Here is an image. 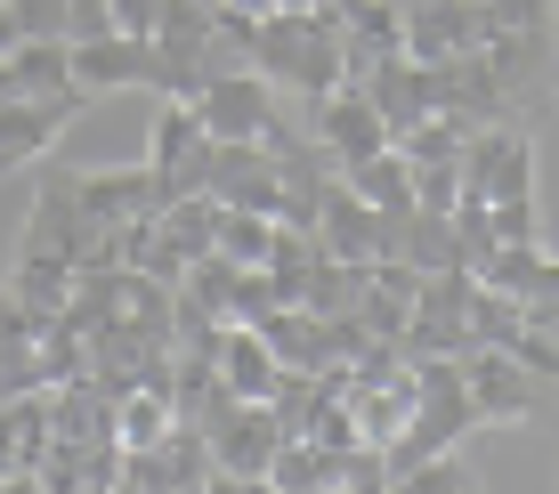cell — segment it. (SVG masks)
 <instances>
[{
	"label": "cell",
	"instance_id": "7",
	"mask_svg": "<svg viewBox=\"0 0 559 494\" xmlns=\"http://www.w3.org/2000/svg\"><path fill=\"white\" fill-rule=\"evenodd\" d=\"M146 170L163 179V203L179 195H203V170H211V138L195 122V106L163 98V113H154V146H146Z\"/></svg>",
	"mask_w": 559,
	"mask_h": 494
},
{
	"label": "cell",
	"instance_id": "17",
	"mask_svg": "<svg viewBox=\"0 0 559 494\" xmlns=\"http://www.w3.org/2000/svg\"><path fill=\"white\" fill-rule=\"evenodd\" d=\"M41 333H49V316L16 309V300L0 292V397L49 389V373H41Z\"/></svg>",
	"mask_w": 559,
	"mask_h": 494
},
{
	"label": "cell",
	"instance_id": "16",
	"mask_svg": "<svg viewBox=\"0 0 559 494\" xmlns=\"http://www.w3.org/2000/svg\"><path fill=\"white\" fill-rule=\"evenodd\" d=\"M284 430L267 406H236L219 430H211V470H227V479H267V462H276Z\"/></svg>",
	"mask_w": 559,
	"mask_h": 494
},
{
	"label": "cell",
	"instance_id": "33",
	"mask_svg": "<svg viewBox=\"0 0 559 494\" xmlns=\"http://www.w3.org/2000/svg\"><path fill=\"white\" fill-rule=\"evenodd\" d=\"M414 170V212H454L462 203V162H406Z\"/></svg>",
	"mask_w": 559,
	"mask_h": 494
},
{
	"label": "cell",
	"instance_id": "22",
	"mask_svg": "<svg viewBox=\"0 0 559 494\" xmlns=\"http://www.w3.org/2000/svg\"><path fill=\"white\" fill-rule=\"evenodd\" d=\"M170 430H179V413H170V389H130V397H114V446H122V454L163 446Z\"/></svg>",
	"mask_w": 559,
	"mask_h": 494
},
{
	"label": "cell",
	"instance_id": "32",
	"mask_svg": "<svg viewBox=\"0 0 559 494\" xmlns=\"http://www.w3.org/2000/svg\"><path fill=\"white\" fill-rule=\"evenodd\" d=\"M462 486H471L462 454H438V462H414L406 479H390V494H462Z\"/></svg>",
	"mask_w": 559,
	"mask_h": 494
},
{
	"label": "cell",
	"instance_id": "42",
	"mask_svg": "<svg viewBox=\"0 0 559 494\" xmlns=\"http://www.w3.org/2000/svg\"><path fill=\"white\" fill-rule=\"evenodd\" d=\"M219 9H236V16H252V25H260V16H276V0H219Z\"/></svg>",
	"mask_w": 559,
	"mask_h": 494
},
{
	"label": "cell",
	"instance_id": "40",
	"mask_svg": "<svg viewBox=\"0 0 559 494\" xmlns=\"http://www.w3.org/2000/svg\"><path fill=\"white\" fill-rule=\"evenodd\" d=\"M519 316H527V325L544 333V340H559V300H544V309H519Z\"/></svg>",
	"mask_w": 559,
	"mask_h": 494
},
{
	"label": "cell",
	"instance_id": "11",
	"mask_svg": "<svg viewBox=\"0 0 559 494\" xmlns=\"http://www.w3.org/2000/svg\"><path fill=\"white\" fill-rule=\"evenodd\" d=\"M357 89L373 98V113H381V122H390V146L406 138L414 122H430V113H438V82H430V65H414L406 49H397V57H373Z\"/></svg>",
	"mask_w": 559,
	"mask_h": 494
},
{
	"label": "cell",
	"instance_id": "25",
	"mask_svg": "<svg viewBox=\"0 0 559 494\" xmlns=\"http://www.w3.org/2000/svg\"><path fill=\"white\" fill-rule=\"evenodd\" d=\"M341 179H349L357 195L373 203V212H414V170H406V155H397V146H390V155H365V162H349Z\"/></svg>",
	"mask_w": 559,
	"mask_h": 494
},
{
	"label": "cell",
	"instance_id": "45",
	"mask_svg": "<svg viewBox=\"0 0 559 494\" xmlns=\"http://www.w3.org/2000/svg\"><path fill=\"white\" fill-rule=\"evenodd\" d=\"M308 494H333V486H308Z\"/></svg>",
	"mask_w": 559,
	"mask_h": 494
},
{
	"label": "cell",
	"instance_id": "26",
	"mask_svg": "<svg viewBox=\"0 0 559 494\" xmlns=\"http://www.w3.org/2000/svg\"><path fill=\"white\" fill-rule=\"evenodd\" d=\"M163 236L179 243L187 260L219 252V203H211V195H179V203H163Z\"/></svg>",
	"mask_w": 559,
	"mask_h": 494
},
{
	"label": "cell",
	"instance_id": "23",
	"mask_svg": "<svg viewBox=\"0 0 559 494\" xmlns=\"http://www.w3.org/2000/svg\"><path fill=\"white\" fill-rule=\"evenodd\" d=\"M9 82H16V98L73 89V41H16L9 49Z\"/></svg>",
	"mask_w": 559,
	"mask_h": 494
},
{
	"label": "cell",
	"instance_id": "28",
	"mask_svg": "<svg viewBox=\"0 0 559 494\" xmlns=\"http://www.w3.org/2000/svg\"><path fill=\"white\" fill-rule=\"evenodd\" d=\"M267 236H276V219L219 212V260H236V268H267Z\"/></svg>",
	"mask_w": 559,
	"mask_h": 494
},
{
	"label": "cell",
	"instance_id": "27",
	"mask_svg": "<svg viewBox=\"0 0 559 494\" xmlns=\"http://www.w3.org/2000/svg\"><path fill=\"white\" fill-rule=\"evenodd\" d=\"M324 486L333 494H390V454L381 446H341L324 462Z\"/></svg>",
	"mask_w": 559,
	"mask_h": 494
},
{
	"label": "cell",
	"instance_id": "9",
	"mask_svg": "<svg viewBox=\"0 0 559 494\" xmlns=\"http://www.w3.org/2000/svg\"><path fill=\"white\" fill-rule=\"evenodd\" d=\"M73 203H82L98 227H122V219H163V179L146 162H122V170H66Z\"/></svg>",
	"mask_w": 559,
	"mask_h": 494
},
{
	"label": "cell",
	"instance_id": "43",
	"mask_svg": "<svg viewBox=\"0 0 559 494\" xmlns=\"http://www.w3.org/2000/svg\"><path fill=\"white\" fill-rule=\"evenodd\" d=\"M276 9H284V16H308V9H317V0H276Z\"/></svg>",
	"mask_w": 559,
	"mask_h": 494
},
{
	"label": "cell",
	"instance_id": "30",
	"mask_svg": "<svg viewBox=\"0 0 559 494\" xmlns=\"http://www.w3.org/2000/svg\"><path fill=\"white\" fill-rule=\"evenodd\" d=\"M462 138H471V130H462L454 113H430V122H414L406 138H397V155L406 162H462Z\"/></svg>",
	"mask_w": 559,
	"mask_h": 494
},
{
	"label": "cell",
	"instance_id": "35",
	"mask_svg": "<svg viewBox=\"0 0 559 494\" xmlns=\"http://www.w3.org/2000/svg\"><path fill=\"white\" fill-rule=\"evenodd\" d=\"M16 41H66V0H9Z\"/></svg>",
	"mask_w": 559,
	"mask_h": 494
},
{
	"label": "cell",
	"instance_id": "15",
	"mask_svg": "<svg viewBox=\"0 0 559 494\" xmlns=\"http://www.w3.org/2000/svg\"><path fill=\"white\" fill-rule=\"evenodd\" d=\"M414 365H397V373H381V382H365V373H349V397H341V406H349V422H357V446H381L390 454L397 446V430L414 422Z\"/></svg>",
	"mask_w": 559,
	"mask_h": 494
},
{
	"label": "cell",
	"instance_id": "14",
	"mask_svg": "<svg viewBox=\"0 0 559 494\" xmlns=\"http://www.w3.org/2000/svg\"><path fill=\"white\" fill-rule=\"evenodd\" d=\"M317 252L324 260H349V268H373V260H381V212L357 195L349 179H333V186H324V203H317Z\"/></svg>",
	"mask_w": 559,
	"mask_h": 494
},
{
	"label": "cell",
	"instance_id": "24",
	"mask_svg": "<svg viewBox=\"0 0 559 494\" xmlns=\"http://www.w3.org/2000/svg\"><path fill=\"white\" fill-rule=\"evenodd\" d=\"M365 276H373V268H349V260H317V268L300 276V309H308V316H357Z\"/></svg>",
	"mask_w": 559,
	"mask_h": 494
},
{
	"label": "cell",
	"instance_id": "18",
	"mask_svg": "<svg viewBox=\"0 0 559 494\" xmlns=\"http://www.w3.org/2000/svg\"><path fill=\"white\" fill-rule=\"evenodd\" d=\"M276 349L252 333V325H227L219 333V382H227V397H243V406H267V389H276Z\"/></svg>",
	"mask_w": 559,
	"mask_h": 494
},
{
	"label": "cell",
	"instance_id": "34",
	"mask_svg": "<svg viewBox=\"0 0 559 494\" xmlns=\"http://www.w3.org/2000/svg\"><path fill=\"white\" fill-rule=\"evenodd\" d=\"M495 33H559V0H487Z\"/></svg>",
	"mask_w": 559,
	"mask_h": 494
},
{
	"label": "cell",
	"instance_id": "38",
	"mask_svg": "<svg viewBox=\"0 0 559 494\" xmlns=\"http://www.w3.org/2000/svg\"><path fill=\"white\" fill-rule=\"evenodd\" d=\"M114 33V0H66V41H106Z\"/></svg>",
	"mask_w": 559,
	"mask_h": 494
},
{
	"label": "cell",
	"instance_id": "37",
	"mask_svg": "<svg viewBox=\"0 0 559 494\" xmlns=\"http://www.w3.org/2000/svg\"><path fill=\"white\" fill-rule=\"evenodd\" d=\"M503 357H519V365H527V373H535L544 389H559V340H544L535 325H519V333L503 340Z\"/></svg>",
	"mask_w": 559,
	"mask_h": 494
},
{
	"label": "cell",
	"instance_id": "2",
	"mask_svg": "<svg viewBox=\"0 0 559 494\" xmlns=\"http://www.w3.org/2000/svg\"><path fill=\"white\" fill-rule=\"evenodd\" d=\"M511 195H535V138L519 122L471 130L462 138V203H511Z\"/></svg>",
	"mask_w": 559,
	"mask_h": 494
},
{
	"label": "cell",
	"instance_id": "31",
	"mask_svg": "<svg viewBox=\"0 0 559 494\" xmlns=\"http://www.w3.org/2000/svg\"><path fill=\"white\" fill-rule=\"evenodd\" d=\"M495 252H503V243H495V227H487V203H454V260H462V276H487Z\"/></svg>",
	"mask_w": 559,
	"mask_h": 494
},
{
	"label": "cell",
	"instance_id": "3",
	"mask_svg": "<svg viewBox=\"0 0 559 494\" xmlns=\"http://www.w3.org/2000/svg\"><path fill=\"white\" fill-rule=\"evenodd\" d=\"M487 65H495V82H503V98H511V122L527 130L559 89V33H495Z\"/></svg>",
	"mask_w": 559,
	"mask_h": 494
},
{
	"label": "cell",
	"instance_id": "39",
	"mask_svg": "<svg viewBox=\"0 0 559 494\" xmlns=\"http://www.w3.org/2000/svg\"><path fill=\"white\" fill-rule=\"evenodd\" d=\"M154 25H163V0H114V33H139V41H154Z\"/></svg>",
	"mask_w": 559,
	"mask_h": 494
},
{
	"label": "cell",
	"instance_id": "46",
	"mask_svg": "<svg viewBox=\"0 0 559 494\" xmlns=\"http://www.w3.org/2000/svg\"><path fill=\"white\" fill-rule=\"evenodd\" d=\"M187 494H203V486H187Z\"/></svg>",
	"mask_w": 559,
	"mask_h": 494
},
{
	"label": "cell",
	"instance_id": "41",
	"mask_svg": "<svg viewBox=\"0 0 559 494\" xmlns=\"http://www.w3.org/2000/svg\"><path fill=\"white\" fill-rule=\"evenodd\" d=\"M203 494H260V479H227V470H211Z\"/></svg>",
	"mask_w": 559,
	"mask_h": 494
},
{
	"label": "cell",
	"instance_id": "6",
	"mask_svg": "<svg viewBox=\"0 0 559 494\" xmlns=\"http://www.w3.org/2000/svg\"><path fill=\"white\" fill-rule=\"evenodd\" d=\"M195 122H203V138L227 146V138H276L284 113H276V89H267L260 73L243 65V73H219V82H203Z\"/></svg>",
	"mask_w": 559,
	"mask_h": 494
},
{
	"label": "cell",
	"instance_id": "19",
	"mask_svg": "<svg viewBox=\"0 0 559 494\" xmlns=\"http://www.w3.org/2000/svg\"><path fill=\"white\" fill-rule=\"evenodd\" d=\"M49 430H57V446H106L114 438V397L98 382H57L49 389Z\"/></svg>",
	"mask_w": 559,
	"mask_h": 494
},
{
	"label": "cell",
	"instance_id": "4",
	"mask_svg": "<svg viewBox=\"0 0 559 494\" xmlns=\"http://www.w3.org/2000/svg\"><path fill=\"white\" fill-rule=\"evenodd\" d=\"M406 9V57L414 65H447V57H471L495 41L487 0H397Z\"/></svg>",
	"mask_w": 559,
	"mask_h": 494
},
{
	"label": "cell",
	"instance_id": "36",
	"mask_svg": "<svg viewBox=\"0 0 559 494\" xmlns=\"http://www.w3.org/2000/svg\"><path fill=\"white\" fill-rule=\"evenodd\" d=\"M487 227H495V243H544V219H535V195L487 203Z\"/></svg>",
	"mask_w": 559,
	"mask_h": 494
},
{
	"label": "cell",
	"instance_id": "8",
	"mask_svg": "<svg viewBox=\"0 0 559 494\" xmlns=\"http://www.w3.org/2000/svg\"><path fill=\"white\" fill-rule=\"evenodd\" d=\"M82 106H90V89H49V98H9L0 106V179L25 170V162H41L57 146V130H66Z\"/></svg>",
	"mask_w": 559,
	"mask_h": 494
},
{
	"label": "cell",
	"instance_id": "21",
	"mask_svg": "<svg viewBox=\"0 0 559 494\" xmlns=\"http://www.w3.org/2000/svg\"><path fill=\"white\" fill-rule=\"evenodd\" d=\"M0 292L16 300V309H33V316H66V300H73V268L66 260H41V252H16V268H9V284Z\"/></svg>",
	"mask_w": 559,
	"mask_h": 494
},
{
	"label": "cell",
	"instance_id": "44",
	"mask_svg": "<svg viewBox=\"0 0 559 494\" xmlns=\"http://www.w3.org/2000/svg\"><path fill=\"white\" fill-rule=\"evenodd\" d=\"M462 494H487V486H478V479H471V486H462Z\"/></svg>",
	"mask_w": 559,
	"mask_h": 494
},
{
	"label": "cell",
	"instance_id": "13",
	"mask_svg": "<svg viewBox=\"0 0 559 494\" xmlns=\"http://www.w3.org/2000/svg\"><path fill=\"white\" fill-rule=\"evenodd\" d=\"M211 479V438L203 430H170L163 446H139V454H122V486H139V494H187V486H203Z\"/></svg>",
	"mask_w": 559,
	"mask_h": 494
},
{
	"label": "cell",
	"instance_id": "1",
	"mask_svg": "<svg viewBox=\"0 0 559 494\" xmlns=\"http://www.w3.org/2000/svg\"><path fill=\"white\" fill-rule=\"evenodd\" d=\"M252 73L267 89H300L308 106L333 98V89L349 82V73H341V25H333V16H317V9H308V16H284L276 9L252 33Z\"/></svg>",
	"mask_w": 559,
	"mask_h": 494
},
{
	"label": "cell",
	"instance_id": "20",
	"mask_svg": "<svg viewBox=\"0 0 559 494\" xmlns=\"http://www.w3.org/2000/svg\"><path fill=\"white\" fill-rule=\"evenodd\" d=\"M267 349H276V365L284 373H324V365H341L333 357V333H324V316H308V309H276L267 325H252Z\"/></svg>",
	"mask_w": 559,
	"mask_h": 494
},
{
	"label": "cell",
	"instance_id": "29",
	"mask_svg": "<svg viewBox=\"0 0 559 494\" xmlns=\"http://www.w3.org/2000/svg\"><path fill=\"white\" fill-rule=\"evenodd\" d=\"M324 462H333V454H324L317 438H284V446H276V462H267V486L308 494V486H324Z\"/></svg>",
	"mask_w": 559,
	"mask_h": 494
},
{
	"label": "cell",
	"instance_id": "12",
	"mask_svg": "<svg viewBox=\"0 0 559 494\" xmlns=\"http://www.w3.org/2000/svg\"><path fill=\"white\" fill-rule=\"evenodd\" d=\"M317 146L349 170V162H365V155H390V122L373 113V98H365L357 82H341L333 98H317Z\"/></svg>",
	"mask_w": 559,
	"mask_h": 494
},
{
	"label": "cell",
	"instance_id": "5",
	"mask_svg": "<svg viewBox=\"0 0 559 494\" xmlns=\"http://www.w3.org/2000/svg\"><path fill=\"white\" fill-rule=\"evenodd\" d=\"M203 195L219 203V212H260L276 219L284 186H276V155H267L260 138H211V170H203Z\"/></svg>",
	"mask_w": 559,
	"mask_h": 494
},
{
	"label": "cell",
	"instance_id": "10",
	"mask_svg": "<svg viewBox=\"0 0 559 494\" xmlns=\"http://www.w3.org/2000/svg\"><path fill=\"white\" fill-rule=\"evenodd\" d=\"M462 389H471L478 422H527V413L544 406V382H535L519 357H503V349H471L462 357Z\"/></svg>",
	"mask_w": 559,
	"mask_h": 494
}]
</instances>
